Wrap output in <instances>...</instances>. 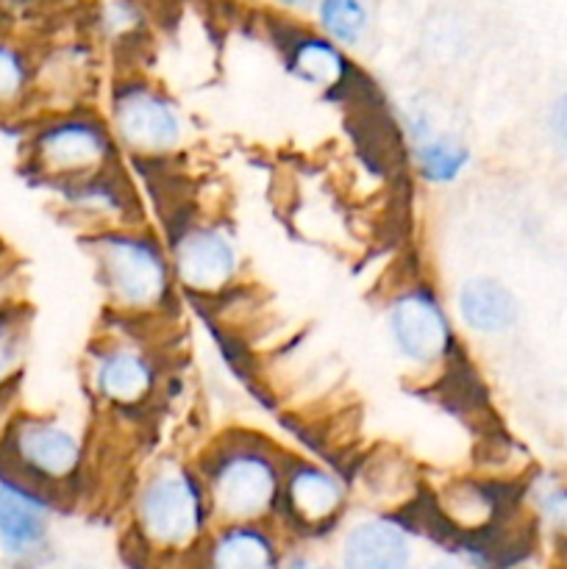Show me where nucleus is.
<instances>
[{"label":"nucleus","instance_id":"obj_13","mask_svg":"<svg viewBox=\"0 0 567 569\" xmlns=\"http://www.w3.org/2000/svg\"><path fill=\"white\" fill-rule=\"evenodd\" d=\"M37 61V114L98 106L103 92V64L92 39L76 37L48 44Z\"/></svg>","mask_w":567,"mask_h":569},{"label":"nucleus","instance_id":"obj_7","mask_svg":"<svg viewBox=\"0 0 567 569\" xmlns=\"http://www.w3.org/2000/svg\"><path fill=\"white\" fill-rule=\"evenodd\" d=\"M103 117L115 137L122 161L170 164L189 148L192 126L183 106L170 89L139 72L137 67H120L103 89Z\"/></svg>","mask_w":567,"mask_h":569},{"label":"nucleus","instance_id":"obj_12","mask_svg":"<svg viewBox=\"0 0 567 569\" xmlns=\"http://www.w3.org/2000/svg\"><path fill=\"white\" fill-rule=\"evenodd\" d=\"M64 506L42 489L0 478V559L11 569H50L56 565V522Z\"/></svg>","mask_w":567,"mask_h":569},{"label":"nucleus","instance_id":"obj_18","mask_svg":"<svg viewBox=\"0 0 567 569\" xmlns=\"http://www.w3.org/2000/svg\"><path fill=\"white\" fill-rule=\"evenodd\" d=\"M289 548L276 522H217L192 569H281Z\"/></svg>","mask_w":567,"mask_h":569},{"label":"nucleus","instance_id":"obj_27","mask_svg":"<svg viewBox=\"0 0 567 569\" xmlns=\"http://www.w3.org/2000/svg\"><path fill=\"white\" fill-rule=\"evenodd\" d=\"M315 565H317L315 556H311L304 545H292L287 553V559H284L281 569H311Z\"/></svg>","mask_w":567,"mask_h":569},{"label":"nucleus","instance_id":"obj_10","mask_svg":"<svg viewBox=\"0 0 567 569\" xmlns=\"http://www.w3.org/2000/svg\"><path fill=\"white\" fill-rule=\"evenodd\" d=\"M426 503L445 537L454 539L459 550L467 548L476 553L509 531L515 517L526 509V487L470 472L428 487Z\"/></svg>","mask_w":567,"mask_h":569},{"label":"nucleus","instance_id":"obj_28","mask_svg":"<svg viewBox=\"0 0 567 569\" xmlns=\"http://www.w3.org/2000/svg\"><path fill=\"white\" fill-rule=\"evenodd\" d=\"M420 569H472V567L467 565L461 556L448 553V556H434V559L426 561V565H422Z\"/></svg>","mask_w":567,"mask_h":569},{"label":"nucleus","instance_id":"obj_29","mask_svg":"<svg viewBox=\"0 0 567 569\" xmlns=\"http://www.w3.org/2000/svg\"><path fill=\"white\" fill-rule=\"evenodd\" d=\"M50 569H103V567L87 559H70V561H59V565H53Z\"/></svg>","mask_w":567,"mask_h":569},{"label":"nucleus","instance_id":"obj_22","mask_svg":"<svg viewBox=\"0 0 567 569\" xmlns=\"http://www.w3.org/2000/svg\"><path fill=\"white\" fill-rule=\"evenodd\" d=\"M31 328L33 309L28 300L0 311V395L22 387L31 356Z\"/></svg>","mask_w":567,"mask_h":569},{"label":"nucleus","instance_id":"obj_2","mask_svg":"<svg viewBox=\"0 0 567 569\" xmlns=\"http://www.w3.org/2000/svg\"><path fill=\"white\" fill-rule=\"evenodd\" d=\"M103 295L106 317L126 326L170 328L178 315V283L165 237L150 222L81 237Z\"/></svg>","mask_w":567,"mask_h":569},{"label":"nucleus","instance_id":"obj_21","mask_svg":"<svg viewBox=\"0 0 567 569\" xmlns=\"http://www.w3.org/2000/svg\"><path fill=\"white\" fill-rule=\"evenodd\" d=\"M37 114L33 50L0 33V122L26 126Z\"/></svg>","mask_w":567,"mask_h":569},{"label":"nucleus","instance_id":"obj_17","mask_svg":"<svg viewBox=\"0 0 567 569\" xmlns=\"http://www.w3.org/2000/svg\"><path fill=\"white\" fill-rule=\"evenodd\" d=\"M400 126L409 144L411 170L426 187H454L470 172V142L459 131L442 126L431 111L415 106L406 111Z\"/></svg>","mask_w":567,"mask_h":569},{"label":"nucleus","instance_id":"obj_31","mask_svg":"<svg viewBox=\"0 0 567 569\" xmlns=\"http://www.w3.org/2000/svg\"><path fill=\"white\" fill-rule=\"evenodd\" d=\"M0 478H3V470H0Z\"/></svg>","mask_w":567,"mask_h":569},{"label":"nucleus","instance_id":"obj_14","mask_svg":"<svg viewBox=\"0 0 567 569\" xmlns=\"http://www.w3.org/2000/svg\"><path fill=\"white\" fill-rule=\"evenodd\" d=\"M339 569H417V531L409 511H361L337 537Z\"/></svg>","mask_w":567,"mask_h":569},{"label":"nucleus","instance_id":"obj_24","mask_svg":"<svg viewBox=\"0 0 567 569\" xmlns=\"http://www.w3.org/2000/svg\"><path fill=\"white\" fill-rule=\"evenodd\" d=\"M528 517H531L537 533H548L550 542L559 550H567V483H550V487L534 489L526 487Z\"/></svg>","mask_w":567,"mask_h":569},{"label":"nucleus","instance_id":"obj_9","mask_svg":"<svg viewBox=\"0 0 567 569\" xmlns=\"http://www.w3.org/2000/svg\"><path fill=\"white\" fill-rule=\"evenodd\" d=\"M165 242L178 292L200 303H220L245 287L242 244L222 217L206 211L176 214Z\"/></svg>","mask_w":567,"mask_h":569},{"label":"nucleus","instance_id":"obj_6","mask_svg":"<svg viewBox=\"0 0 567 569\" xmlns=\"http://www.w3.org/2000/svg\"><path fill=\"white\" fill-rule=\"evenodd\" d=\"M22 167L48 192L126 167L100 106L44 111L26 122Z\"/></svg>","mask_w":567,"mask_h":569},{"label":"nucleus","instance_id":"obj_20","mask_svg":"<svg viewBox=\"0 0 567 569\" xmlns=\"http://www.w3.org/2000/svg\"><path fill=\"white\" fill-rule=\"evenodd\" d=\"M284 64L289 76L326 94L348 92L359 78L356 64L339 44H334L322 33L300 31V28L292 37L284 39Z\"/></svg>","mask_w":567,"mask_h":569},{"label":"nucleus","instance_id":"obj_19","mask_svg":"<svg viewBox=\"0 0 567 569\" xmlns=\"http://www.w3.org/2000/svg\"><path fill=\"white\" fill-rule=\"evenodd\" d=\"M456 326L481 339H498L520 322V300L495 276H467L456 283L450 300Z\"/></svg>","mask_w":567,"mask_h":569},{"label":"nucleus","instance_id":"obj_30","mask_svg":"<svg viewBox=\"0 0 567 569\" xmlns=\"http://www.w3.org/2000/svg\"><path fill=\"white\" fill-rule=\"evenodd\" d=\"M311 569H339V567H337V561H317Z\"/></svg>","mask_w":567,"mask_h":569},{"label":"nucleus","instance_id":"obj_1","mask_svg":"<svg viewBox=\"0 0 567 569\" xmlns=\"http://www.w3.org/2000/svg\"><path fill=\"white\" fill-rule=\"evenodd\" d=\"M215 526L192 456H156L128 481L122 539L128 556L145 569H192Z\"/></svg>","mask_w":567,"mask_h":569},{"label":"nucleus","instance_id":"obj_26","mask_svg":"<svg viewBox=\"0 0 567 569\" xmlns=\"http://www.w3.org/2000/svg\"><path fill=\"white\" fill-rule=\"evenodd\" d=\"M548 133H550V139H554L556 148L567 156V92H561L559 98L550 103Z\"/></svg>","mask_w":567,"mask_h":569},{"label":"nucleus","instance_id":"obj_8","mask_svg":"<svg viewBox=\"0 0 567 569\" xmlns=\"http://www.w3.org/2000/svg\"><path fill=\"white\" fill-rule=\"evenodd\" d=\"M384 333L409 372L437 378L459 361L461 339L454 311L426 278L398 283L384 300Z\"/></svg>","mask_w":567,"mask_h":569},{"label":"nucleus","instance_id":"obj_5","mask_svg":"<svg viewBox=\"0 0 567 569\" xmlns=\"http://www.w3.org/2000/svg\"><path fill=\"white\" fill-rule=\"evenodd\" d=\"M109 320V317H106ZM170 359L159 331L109 320L83 353V389L106 420H142L165 398Z\"/></svg>","mask_w":567,"mask_h":569},{"label":"nucleus","instance_id":"obj_25","mask_svg":"<svg viewBox=\"0 0 567 569\" xmlns=\"http://www.w3.org/2000/svg\"><path fill=\"white\" fill-rule=\"evenodd\" d=\"M26 303V272L20 259L0 244V311Z\"/></svg>","mask_w":567,"mask_h":569},{"label":"nucleus","instance_id":"obj_4","mask_svg":"<svg viewBox=\"0 0 567 569\" xmlns=\"http://www.w3.org/2000/svg\"><path fill=\"white\" fill-rule=\"evenodd\" d=\"M0 470L42 489L67 509L94 492L98 442L83 422L61 411L22 409L0 437Z\"/></svg>","mask_w":567,"mask_h":569},{"label":"nucleus","instance_id":"obj_11","mask_svg":"<svg viewBox=\"0 0 567 569\" xmlns=\"http://www.w3.org/2000/svg\"><path fill=\"white\" fill-rule=\"evenodd\" d=\"M354 509L348 478L309 456H289L276 526L292 545L320 542L348 522Z\"/></svg>","mask_w":567,"mask_h":569},{"label":"nucleus","instance_id":"obj_16","mask_svg":"<svg viewBox=\"0 0 567 569\" xmlns=\"http://www.w3.org/2000/svg\"><path fill=\"white\" fill-rule=\"evenodd\" d=\"M354 506L361 511H411L426 500L420 467L398 448L370 450L348 478Z\"/></svg>","mask_w":567,"mask_h":569},{"label":"nucleus","instance_id":"obj_23","mask_svg":"<svg viewBox=\"0 0 567 569\" xmlns=\"http://www.w3.org/2000/svg\"><path fill=\"white\" fill-rule=\"evenodd\" d=\"M317 22L322 37L339 48H356L370 28L367 0H317Z\"/></svg>","mask_w":567,"mask_h":569},{"label":"nucleus","instance_id":"obj_3","mask_svg":"<svg viewBox=\"0 0 567 569\" xmlns=\"http://www.w3.org/2000/svg\"><path fill=\"white\" fill-rule=\"evenodd\" d=\"M292 450L248 426H228L192 456L215 522H276Z\"/></svg>","mask_w":567,"mask_h":569},{"label":"nucleus","instance_id":"obj_15","mask_svg":"<svg viewBox=\"0 0 567 569\" xmlns=\"http://www.w3.org/2000/svg\"><path fill=\"white\" fill-rule=\"evenodd\" d=\"M53 200L59 203L61 217L81 231V237L109 228L137 226L145 220V206L139 192L133 189L126 167L106 176L89 178V181L70 183V187L53 189Z\"/></svg>","mask_w":567,"mask_h":569}]
</instances>
